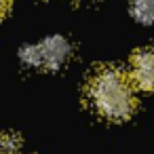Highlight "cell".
I'll use <instances>...</instances> for the list:
<instances>
[{
	"label": "cell",
	"instance_id": "2",
	"mask_svg": "<svg viewBox=\"0 0 154 154\" xmlns=\"http://www.w3.org/2000/svg\"><path fill=\"white\" fill-rule=\"evenodd\" d=\"M72 55V45L63 36H49L38 45H28L19 51V57L30 68L42 70H57L61 68Z\"/></svg>",
	"mask_w": 154,
	"mask_h": 154
},
{
	"label": "cell",
	"instance_id": "3",
	"mask_svg": "<svg viewBox=\"0 0 154 154\" xmlns=\"http://www.w3.org/2000/svg\"><path fill=\"white\" fill-rule=\"evenodd\" d=\"M129 78H131V85L143 91H154V49L152 47H146L133 53Z\"/></svg>",
	"mask_w": 154,
	"mask_h": 154
},
{
	"label": "cell",
	"instance_id": "4",
	"mask_svg": "<svg viewBox=\"0 0 154 154\" xmlns=\"http://www.w3.org/2000/svg\"><path fill=\"white\" fill-rule=\"evenodd\" d=\"M131 15L141 23H154V0H129Z\"/></svg>",
	"mask_w": 154,
	"mask_h": 154
},
{
	"label": "cell",
	"instance_id": "5",
	"mask_svg": "<svg viewBox=\"0 0 154 154\" xmlns=\"http://www.w3.org/2000/svg\"><path fill=\"white\" fill-rule=\"evenodd\" d=\"M21 148V137L13 131H0V154H17Z\"/></svg>",
	"mask_w": 154,
	"mask_h": 154
},
{
	"label": "cell",
	"instance_id": "1",
	"mask_svg": "<svg viewBox=\"0 0 154 154\" xmlns=\"http://www.w3.org/2000/svg\"><path fill=\"white\" fill-rule=\"evenodd\" d=\"M87 95L95 112L110 120H125L135 110L131 78L114 66L99 68L89 78Z\"/></svg>",
	"mask_w": 154,
	"mask_h": 154
},
{
	"label": "cell",
	"instance_id": "6",
	"mask_svg": "<svg viewBox=\"0 0 154 154\" xmlns=\"http://www.w3.org/2000/svg\"><path fill=\"white\" fill-rule=\"evenodd\" d=\"M11 9V0H0V19H2Z\"/></svg>",
	"mask_w": 154,
	"mask_h": 154
}]
</instances>
